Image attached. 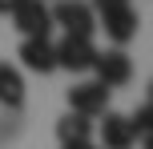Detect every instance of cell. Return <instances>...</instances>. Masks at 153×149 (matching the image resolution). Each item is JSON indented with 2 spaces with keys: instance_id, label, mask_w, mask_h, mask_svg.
<instances>
[{
  "instance_id": "obj_11",
  "label": "cell",
  "mask_w": 153,
  "mask_h": 149,
  "mask_svg": "<svg viewBox=\"0 0 153 149\" xmlns=\"http://www.w3.org/2000/svg\"><path fill=\"white\" fill-rule=\"evenodd\" d=\"M129 125H133V133L137 137H153V105H137V113L129 117Z\"/></svg>"
},
{
  "instance_id": "obj_8",
  "label": "cell",
  "mask_w": 153,
  "mask_h": 149,
  "mask_svg": "<svg viewBox=\"0 0 153 149\" xmlns=\"http://www.w3.org/2000/svg\"><path fill=\"white\" fill-rule=\"evenodd\" d=\"M16 56H20L24 69L40 73V77H45V73H56V44L53 40H24Z\"/></svg>"
},
{
  "instance_id": "obj_16",
  "label": "cell",
  "mask_w": 153,
  "mask_h": 149,
  "mask_svg": "<svg viewBox=\"0 0 153 149\" xmlns=\"http://www.w3.org/2000/svg\"><path fill=\"white\" fill-rule=\"evenodd\" d=\"M145 93H149V105H153V81H149V89H145Z\"/></svg>"
},
{
  "instance_id": "obj_2",
  "label": "cell",
  "mask_w": 153,
  "mask_h": 149,
  "mask_svg": "<svg viewBox=\"0 0 153 149\" xmlns=\"http://www.w3.org/2000/svg\"><path fill=\"white\" fill-rule=\"evenodd\" d=\"M8 16L24 32V40H48V32H53V12H48L45 0H20Z\"/></svg>"
},
{
  "instance_id": "obj_4",
  "label": "cell",
  "mask_w": 153,
  "mask_h": 149,
  "mask_svg": "<svg viewBox=\"0 0 153 149\" xmlns=\"http://www.w3.org/2000/svg\"><path fill=\"white\" fill-rule=\"evenodd\" d=\"M93 73H97V81L113 93V89H121V85H129V81H133V61L121 53V48H109V53H97Z\"/></svg>"
},
{
  "instance_id": "obj_5",
  "label": "cell",
  "mask_w": 153,
  "mask_h": 149,
  "mask_svg": "<svg viewBox=\"0 0 153 149\" xmlns=\"http://www.w3.org/2000/svg\"><path fill=\"white\" fill-rule=\"evenodd\" d=\"M137 24H141V20H137V8H133V4L113 8V12H101V16H97V28H105V36L113 40L117 48L129 44V40L137 36Z\"/></svg>"
},
{
  "instance_id": "obj_7",
  "label": "cell",
  "mask_w": 153,
  "mask_h": 149,
  "mask_svg": "<svg viewBox=\"0 0 153 149\" xmlns=\"http://www.w3.org/2000/svg\"><path fill=\"white\" fill-rule=\"evenodd\" d=\"M133 145H137V133H133L129 117L109 109L101 117V149H133Z\"/></svg>"
},
{
  "instance_id": "obj_12",
  "label": "cell",
  "mask_w": 153,
  "mask_h": 149,
  "mask_svg": "<svg viewBox=\"0 0 153 149\" xmlns=\"http://www.w3.org/2000/svg\"><path fill=\"white\" fill-rule=\"evenodd\" d=\"M125 4H129V0H93V12H113V8H125Z\"/></svg>"
},
{
  "instance_id": "obj_9",
  "label": "cell",
  "mask_w": 153,
  "mask_h": 149,
  "mask_svg": "<svg viewBox=\"0 0 153 149\" xmlns=\"http://www.w3.org/2000/svg\"><path fill=\"white\" fill-rule=\"evenodd\" d=\"M0 105L4 109H20L24 105V77L8 61H0Z\"/></svg>"
},
{
  "instance_id": "obj_14",
  "label": "cell",
  "mask_w": 153,
  "mask_h": 149,
  "mask_svg": "<svg viewBox=\"0 0 153 149\" xmlns=\"http://www.w3.org/2000/svg\"><path fill=\"white\" fill-rule=\"evenodd\" d=\"M61 149H97L93 141H85V145H61Z\"/></svg>"
},
{
  "instance_id": "obj_13",
  "label": "cell",
  "mask_w": 153,
  "mask_h": 149,
  "mask_svg": "<svg viewBox=\"0 0 153 149\" xmlns=\"http://www.w3.org/2000/svg\"><path fill=\"white\" fill-rule=\"evenodd\" d=\"M16 4H20V0H0V12H12Z\"/></svg>"
},
{
  "instance_id": "obj_6",
  "label": "cell",
  "mask_w": 153,
  "mask_h": 149,
  "mask_svg": "<svg viewBox=\"0 0 153 149\" xmlns=\"http://www.w3.org/2000/svg\"><path fill=\"white\" fill-rule=\"evenodd\" d=\"M93 61H97V48L93 40H81V36H65L56 44V69H69V73H89Z\"/></svg>"
},
{
  "instance_id": "obj_15",
  "label": "cell",
  "mask_w": 153,
  "mask_h": 149,
  "mask_svg": "<svg viewBox=\"0 0 153 149\" xmlns=\"http://www.w3.org/2000/svg\"><path fill=\"white\" fill-rule=\"evenodd\" d=\"M141 149H153V137H141Z\"/></svg>"
},
{
  "instance_id": "obj_1",
  "label": "cell",
  "mask_w": 153,
  "mask_h": 149,
  "mask_svg": "<svg viewBox=\"0 0 153 149\" xmlns=\"http://www.w3.org/2000/svg\"><path fill=\"white\" fill-rule=\"evenodd\" d=\"M48 12H53V24L65 28V36L93 40V32H97V12H93L89 0H56Z\"/></svg>"
},
{
  "instance_id": "obj_3",
  "label": "cell",
  "mask_w": 153,
  "mask_h": 149,
  "mask_svg": "<svg viewBox=\"0 0 153 149\" xmlns=\"http://www.w3.org/2000/svg\"><path fill=\"white\" fill-rule=\"evenodd\" d=\"M69 113H81V117H105L109 113V89L101 81H81V85L69 89Z\"/></svg>"
},
{
  "instance_id": "obj_10",
  "label": "cell",
  "mask_w": 153,
  "mask_h": 149,
  "mask_svg": "<svg viewBox=\"0 0 153 149\" xmlns=\"http://www.w3.org/2000/svg\"><path fill=\"white\" fill-rule=\"evenodd\" d=\"M56 137H61V145H85V141H93V121L81 113H65L56 121Z\"/></svg>"
}]
</instances>
